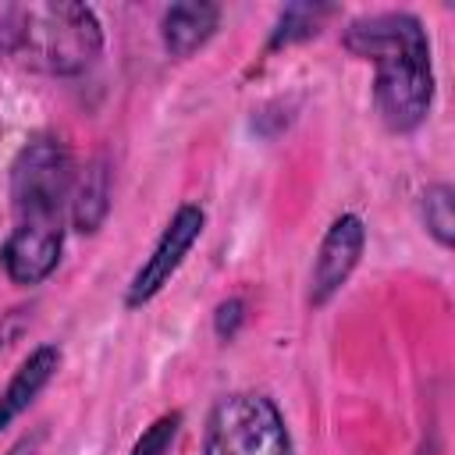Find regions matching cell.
<instances>
[{"label":"cell","mask_w":455,"mask_h":455,"mask_svg":"<svg viewBox=\"0 0 455 455\" xmlns=\"http://www.w3.org/2000/svg\"><path fill=\"white\" fill-rule=\"evenodd\" d=\"M75 185V160L57 135H32L11 164L14 224L0 245V263L11 284H43L64 252V224Z\"/></svg>","instance_id":"obj_1"},{"label":"cell","mask_w":455,"mask_h":455,"mask_svg":"<svg viewBox=\"0 0 455 455\" xmlns=\"http://www.w3.org/2000/svg\"><path fill=\"white\" fill-rule=\"evenodd\" d=\"M341 46L377 68L373 107L387 132H416L434 107V64L427 28L409 11H377L352 18Z\"/></svg>","instance_id":"obj_2"},{"label":"cell","mask_w":455,"mask_h":455,"mask_svg":"<svg viewBox=\"0 0 455 455\" xmlns=\"http://www.w3.org/2000/svg\"><path fill=\"white\" fill-rule=\"evenodd\" d=\"M103 50V25L85 4H7L0 0V57L71 78L96 64Z\"/></svg>","instance_id":"obj_3"},{"label":"cell","mask_w":455,"mask_h":455,"mask_svg":"<svg viewBox=\"0 0 455 455\" xmlns=\"http://www.w3.org/2000/svg\"><path fill=\"white\" fill-rule=\"evenodd\" d=\"M203 455H295V448L274 398L231 391L217 398L206 416Z\"/></svg>","instance_id":"obj_4"},{"label":"cell","mask_w":455,"mask_h":455,"mask_svg":"<svg viewBox=\"0 0 455 455\" xmlns=\"http://www.w3.org/2000/svg\"><path fill=\"white\" fill-rule=\"evenodd\" d=\"M203 228H206L203 206L181 203V206L174 210V217L167 220V228H164L160 238L153 242L149 256L142 259V267L132 274V281H128V288H124V306H128V309L146 306L149 299H156V295L171 284V277L181 270L185 256H188L192 245L199 242Z\"/></svg>","instance_id":"obj_5"},{"label":"cell","mask_w":455,"mask_h":455,"mask_svg":"<svg viewBox=\"0 0 455 455\" xmlns=\"http://www.w3.org/2000/svg\"><path fill=\"white\" fill-rule=\"evenodd\" d=\"M366 249V224L359 213H341L331 220V228L320 238L313 270H309V306H327L345 281L352 277V270L359 267V256Z\"/></svg>","instance_id":"obj_6"},{"label":"cell","mask_w":455,"mask_h":455,"mask_svg":"<svg viewBox=\"0 0 455 455\" xmlns=\"http://www.w3.org/2000/svg\"><path fill=\"white\" fill-rule=\"evenodd\" d=\"M60 359H64L60 345H36V348L18 363V370L11 373L7 387L0 391V430H7V427L43 395V387L57 377Z\"/></svg>","instance_id":"obj_7"},{"label":"cell","mask_w":455,"mask_h":455,"mask_svg":"<svg viewBox=\"0 0 455 455\" xmlns=\"http://www.w3.org/2000/svg\"><path fill=\"white\" fill-rule=\"evenodd\" d=\"M220 25V7L217 4H171L160 14V39L164 50L178 60L192 57L199 46L210 43V36Z\"/></svg>","instance_id":"obj_8"},{"label":"cell","mask_w":455,"mask_h":455,"mask_svg":"<svg viewBox=\"0 0 455 455\" xmlns=\"http://www.w3.org/2000/svg\"><path fill=\"white\" fill-rule=\"evenodd\" d=\"M107 213H110V171L103 160H89L82 171H75L68 217H71L75 231L92 235V231H100Z\"/></svg>","instance_id":"obj_9"},{"label":"cell","mask_w":455,"mask_h":455,"mask_svg":"<svg viewBox=\"0 0 455 455\" xmlns=\"http://www.w3.org/2000/svg\"><path fill=\"white\" fill-rule=\"evenodd\" d=\"M331 14H334V7H327V4H291V7H284L281 18H277V25H274L270 50L316 36L320 32V21L331 18Z\"/></svg>","instance_id":"obj_10"},{"label":"cell","mask_w":455,"mask_h":455,"mask_svg":"<svg viewBox=\"0 0 455 455\" xmlns=\"http://www.w3.org/2000/svg\"><path fill=\"white\" fill-rule=\"evenodd\" d=\"M419 217H423V224H427V235H430L441 249H451V242H455L451 185H444V181L427 185V192L419 196Z\"/></svg>","instance_id":"obj_11"},{"label":"cell","mask_w":455,"mask_h":455,"mask_svg":"<svg viewBox=\"0 0 455 455\" xmlns=\"http://www.w3.org/2000/svg\"><path fill=\"white\" fill-rule=\"evenodd\" d=\"M178 430H181V412L178 409L174 412H164V416H156L142 430V437L132 444L128 455H167L171 444H174V437H178Z\"/></svg>","instance_id":"obj_12"},{"label":"cell","mask_w":455,"mask_h":455,"mask_svg":"<svg viewBox=\"0 0 455 455\" xmlns=\"http://www.w3.org/2000/svg\"><path fill=\"white\" fill-rule=\"evenodd\" d=\"M242 323H245V302L242 299H224L213 309V331H217L220 341H231Z\"/></svg>","instance_id":"obj_13"},{"label":"cell","mask_w":455,"mask_h":455,"mask_svg":"<svg viewBox=\"0 0 455 455\" xmlns=\"http://www.w3.org/2000/svg\"><path fill=\"white\" fill-rule=\"evenodd\" d=\"M43 437H46V430H36V434H25V437H18L4 455H36L39 451V444H43Z\"/></svg>","instance_id":"obj_14"},{"label":"cell","mask_w":455,"mask_h":455,"mask_svg":"<svg viewBox=\"0 0 455 455\" xmlns=\"http://www.w3.org/2000/svg\"><path fill=\"white\" fill-rule=\"evenodd\" d=\"M416 455H430V451H427V448H423V451H416Z\"/></svg>","instance_id":"obj_15"}]
</instances>
